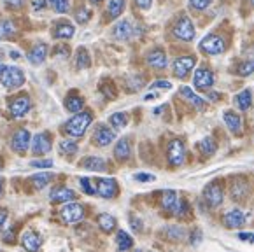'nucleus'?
Returning a JSON list of instances; mask_svg holds the SVG:
<instances>
[{
  "instance_id": "nucleus-60",
  "label": "nucleus",
  "mask_w": 254,
  "mask_h": 252,
  "mask_svg": "<svg viewBox=\"0 0 254 252\" xmlns=\"http://www.w3.org/2000/svg\"><path fill=\"white\" fill-rule=\"evenodd\" d=\"M91 4H100V2H104V0H90Z\"/></svg>"
},
{
  "instance_id": "nucleus-24",
  "label": "nucleus",
  "mask_w": 254,
  "mask_h": 252,
  "mask_svg": "<svg viewBox=\"0 0 254 252\" xmlns=\"http://www.w3.org/2000/svg\"><path fill=\"white\" fill-rule=\"evenodd\" d=\"M81 167L86 168V170L91 172H104L107 168V163H105L102 158H97V156H90V158H84L81 161Z\"/></svg>"
},
{
  "instance_id": "nucleus-31",
  "label": "nucleus",
  "mask_w": 254,
  "mask_h": 252,
  "mask_svg": "<svg viewBox=\"0 0 254 252\" xmlns=\"http://www.w3.org/2000/svg\"><path fill=\"white\" fill-rule=\"evenodd\" d=\"M246 191H247V184L242 179H237V181H233V184L230 186V193H232L233 200H242Z\"/></svg>"
},
{
  "instance_id": "nucleus-12",
  "label": "nucleus",
  "mask_w": 254,
  "mask_h": 252,
  "mask_svg": "<svg viewBox=\"0 0 254 252\" xmlns=\"http://www.w3.org/2000/svg\"><path fill=\"white\" fill-rule=\"evenodd\" d=\"M193 84L196 86L198 89H202V91H203V89H209L210 86L214 84V74L205 67L196 68V72H194V77H193Z\"/></svg>"
},
{
  "instance_id": "nucleus-15",
  "label": "nucleus",
  "mask_w": 254,
  "mask_h": 252,
  "mask_svg": "<svg viewBox=\"0 0 254 252\" xmlns=\"http://www.w3.org/2000/svg\"><path fill=\"white\" fill-rule=\"evenodd\" d=\"M21 245L26 252H39L42 245V238L35 231H25L21 235Z\"/></svg>"
},
{
  "instance_id": "nucleus-46",
  "label": "nucleus",
  "mask_w": 254,
  "mask_h": 252,
  "mask_svg": "<svg viewBox=\"0 0 254 252\" xmlns=\"http://www.w3.org/2000/svg\"><path fill=\"white\" fill-rule=\"evenodd\" d=\"M30 165L34 168H39V170H41V168H51L53 167V161L51 160H34Z\"/></svg>"
},
{
  "instance_id": "nucleus-40",
  "label": "nucleus",
  "mask_w": 254,
  "mask_h": 252,
  "mask_svg": "<svg viewBox=\"0 0 254 252\" xmlns=\"http://www.w3.org/2000/svg\"><path fill=\"white\" fill-rule=\"evenodd\" d=\"M165 233H168V238H172V240H183L184 237V230L179 226H170L165 230Z\"/></svg>"
},
{
  "instance_id": "nucleus-23",
  "label": "nucleus",
  "mask_w": 254,
  "mask_h": 252,
  "mask_svg": "<svg viewBox=\"0 0 254 252\" xmlns=\"http://www.w3.org/2000/svg\"><path fill=\"white\" fill-rule=\"evenodd\" d=\"M179 91H181V95H183L186 100H190L196 109H200V111H202V109H205V105H207L205 100H203L202 97H198V95H196V93H194L191 88H188V86H181Z\"/></svg>"
},
{
  "instance_id": "nucleus-32",
  "label": "nucleus",
  "mask_w": 254,
  "mask_h": 252,
  "mask_svg": "<svg viewBox=\"0 0 254 252\" xmlns=\"http://www.w3.org/2000/svg\"><path fill=\"white\" fill-rule=\"evenodd\" d=\"M125 5H127V0H111V2H109V7H107L109 18L116 19L118 16L123 14Z\"/></svg>"
},
{
  "instance_id": "nucleus-5",
  "label": "nucleus",
  "mask_w": 254,
  "mask_h": 252,
  "mask_svg": "<svg viewBox=\"0 0 254 252\" xmlns=\"http://www.w3.org/2000/svg\"><path fill=\"white\" fill-rule=\"evenodd\" d=\"M224 49H226V44H224V41L219 37V35H207V37L202 39V42H200V51L207 53V55H221V53H224Z\"/></svg>"
},
{
  "instance_id": "nucleus-38",
  "label": "nucleus",
  "mask_w": 254,
  "mask_h": 252,
  "mask_svg": "<svg viewBox=\"0 0 254 252\" xmlns=\"http://www.w3.org/2000/svg\"><path fill=\"white\" fill-rule=\"evenodd\" d=\"M49 4H51V7L55 9L56 12H60V14L67 12V11H68V7H70V4H68V0H49Z\"/></svg>"
},
{
  "instance_id": "nucleus-4",
  "label": "nucleus",
  "mask_w": 254,
  "mask_h": 252,
  "mask_svg": "<svg viewBox=\"0 0 254 252\" xmlns=\"http://www.w3.org/2000/svg\"><path fill=\"white\" fill-rule=\"evenodd\" d=\"M60 217L64 219V223H68V224H75L79 221H82L84 217V207L81 203H65L60 210Z\"/></svg>"
},
{
  "instance_id": "nucleus-56",
  "label": "nucleus",
  "mask_w": 254,
  "mask_h": 252,
  "mask_svg": "<svg viewBox=\"0 0 254 252\" xmlns=\"http://www.w3.org/2000/svg\"><path fill=\"white\" fill-rule=\"evenodd\" d=\"M209 98H210V100H212V102H217V100H219V93H209Z\"/></svg>"
},
{
  "instance_id": "nucleus-7",
  "label": "nucleus",
  "mask_w": 254,
  "mask_h": 252,
  "mask_svg": "<svg viewBox=\"0 0 254 252\" xmlns=\"http://www.w3.org/2000/svg\"><path fill=\"white\" fill-rule=\"evenodd\" d=\"M32 107V102H30V97L21 93L18 95L16 98H12V102L9 104V112H11L12 118H23L26 112L30 111Z\"/></svg>"
},
{
  "instance_id": "nucleus-30",
  "label": "nucleus",
  "mask_w": 254,
  "mask_h": 252,
  "mask_svg": "<svg viewBox=\"0 0 254 252\" xmlns=\"http://www.w3.org/2000/svg\"><path fill=\"white\" fill-rule=\"evenodd\" d=\"M223 119H224V123H226V126H228L232 131H239L240 130V125H242V121H240V116L235 114L233 111H226V112H224Z\"/></svg>"
},
{
  "instance_id": "nucleus-36",
  "label": "nucleus",
  "mask_w": 254,
  "mask_h": 252,
  "mask_svg": "<svg viewBox=\"0 0 254 252\" xmlns=\"http://www.w3.org/2000/svg\"><path fill=\"white\" fill-rule=\"evenodd\" d=\"M51 179H53L51 174H37V175H32L30 181L37 189H42L44 186H48L51 182Z\"/></svg>"
},
{
  "instance_id": "nucleus-10",
  "label": "nucleus",
  "mask_w": 254,
  "mask_h": 252,
  "mask_svg": "<svg viewBox=\"0 0 254 252\" xmlns=\"http://www.w3.org/2000/svg\"><path fill=\"white\" fill-rule=\"evenodd\" d=\"M32 144V135L28 130H25V128H21V130H18L14 135H12L11 138V145L12 149H14L18 154H23V152L28 149V145Z\"/></svg>"
},
{
  "instance_id": "nucleus-62",
  "label": "nucleus",
  "mask_w": 254,
  "mask_h": 252,
  "mask_svg": "<svg viewBox=\"0 0 254 252\" xmlns=\"http://www.w3.org/2000/svg\"><path fill=\"white\" fill-rule=\"evenodd\" d=\"M4 168V161H2V158H0V170Z\"/></svg>"
},
{
  "instance_id": "nucleus-61",
  "label": "nucleus",
  "mask_w": 254,
  "mask_h": 252,
  "mask_svg": "<svg viewBox=\"0 0 254 252\" xmlns=\"http://www.w3.org/2000/svg\"><path fill=\"white\" fill-rule=\"evenodd\" d=\"M4 68H5V67H4V65H2V63H0V75H2V72H4Z\"/></svg>"
},
{
  "instance_id": "nucleus-20",
  "label": "nucleus",
  "mask_w": 254,
  "mask_h": 252,
  "mask_svg": "<svg viewBox=\"0 0 254 252\" xmlns=\"http://www.w3.org/2000/svg\"><path fill=\"white\" fill-rule=\"evenodd\" d=\"M161 207H163L165 210H170L176 214L177 207H179V198H177L176 191H172V189L163 191V194H161Z\"/></svg>"
},
{
  "instance_id": "nucleus-2",
  "label": "nucleus",
  "mask_w": 254,
  "mask_h": 252,
  "mask_svg": "<svg viewBox=\"0 0 254 252\" xmlns=\"http://www.w3.org/2000/svg\"><path fill=\"white\" fill-rule=\"evenodd\" d=\"M0 81L7 89H16L25 82V74L18 67H5L0 75Z\"/></svg>"
},
{
  "instance_id": "nucleus-6",
  "label": "nucleus",
  "mask_w": 254,
  "mask_h": 252,
  "mask_svg": "<svg viewBox=\"0 0 254 252\" xmlns=\"http://www.w3.org/2000/svg\"><path fill=\"white\" fill-rule=\"evenodd\" d=\"M167 156H168V163L172 165V167H181L184 163V158H186V149H184L183 140L176 138V140L170 142L168 144Z\"/></svg>"
},
{
  "instance_id": "nucleus-57",
  "label": "nucleus",
  "mask_w": 254,
  "mask_h": 252,
  "mask_svg": "<svg viewBox=\"0 0 254 252\" xmlns=\"http://www.w3.org/2000/svg\"><path fill=\"white\" fill-rule=\"evenodd\" d=\"M153 98H156V95H154V93H149V95L144 97V100H153Z\"/></svg>"
},
{
  "instance_id": "nucleus-33",
  "label": "nucleus",
  "mask_w": 254,
  "mask_h": 252,
  "mask_svg": "<svg viewBox=\"0 0 254 252\" xmlns=\"http://www.w3.org/2000/svg\"><path fill=\"white\" fill-rule=\"evenodd\" d=\"M109 123H111V126L114 130H123L125 126L128 125V116L125 112H116V114H112L109 118Z\"/></svg>"
},
{
  "instance_id": "nucleus-3",
  "label": "nucleus",
  "mask_w": 254,
  "mask_h": 252,
  "mask_svg": "<svg viewBox=\"0 0 254 252\" xmlns=\"http://www.w3.org/2000/svg\"><path fill=\"white\" fill-rule=\"evenodd\" d=\"M174 35L184 42H191L194 39V26L188 16H181L174 25Z\"/></svg>"
},
{
  "instance_id": "nucleus-25",
  "label": "nucleus",
  "mask_w": 254,
  "mask_h": 252,
  "mask_svg": "<svg viewBox=\"0 0 254 252\" xmlns=\"http://www.w3.org/2000/svg\"><path fill=\"white\" fill-rule=\"evenodd\" d=\"M235 105L240 111H249L251 105H253V93L251 89H244L235 97Z\"/></svg>"
},
{
  "instance_id": "nucleus-47",
  "label": "nucleus",
  "mask_w": 254,
  "mask_h": 252,
  "mask_svg": "<svg viewBox=\"0 0 254 252\" xmlns=\"http://www.w3.org/2000/svg\"><path fill=\"white\" fill-rule=\"evenodd\" d=\"M237 238H239L240 242H247V244H254V233H251V231H240V233L237 235Z\"/></svg>"
},
{
  "instance_id": "nucleus-18",
  "label": "nucleus",
  "mask_w": 254,
  "mask_h": 252,
  "mask_svg": "<svg viewBox=\"0 0 254 252\" xmlns=\"http://www.w3.org/2000/svg\"><path fill=\"white\" fill-rule=\"evenodd\" d=\"M112 35L118 41H128V39L133 35V26L128 19H123V21H118V25L112 28Z\"/></svg>"
},
{
  "instance_id": "nucleus-27",
  "label": "nucleus",
  "mask_w": 254,
  "mask_h": 252,
  "mask_svg": "<svg viewBox=\"0 0 254 252\" xmlns=\"http://www.w3.org/2000/svg\"><path fill=\"white\" fill-rule=\"evenodd\" d=\"M97 221H98V226H100V230L104 231V233H111V231L116 230V219L112 217V215L100 214L97 217Z\"/></svg>"
},
{
  "instance_id": "nucleus-28",
  "label": "nucleus",
  "mask_w": 254,
  "mask_h": 252,
  "mask_svg": "<svg viewBox=\"0 0 254 252\" xmlns=\"http://www.w3.org/2000/svg\"><path fill=\"white\" fill-rule=\"evenodd\" d=\"M116 244H118V249H120L121 252H127L133 247V238H131L127 231L120 230L116 235Z\"/></svg>"
},
{
  "instance_id": "nucleus-35",
  "label": "nucleus",
  "mask_w": 254,
  "mask_h": 252,
  "mask_svg": "<svg viewBox=\"0 0 254 252\" xmlns=\"http://www.w3.org/2000/svg\"><path fill=\"white\" fill-rule=\"evenodd\" d=\"M198 147L205 156H212L214 152H216V142H214L212 137H205V138H202V140H200Z\"/></svg>"
},
{
  "instance_id": "nucleus-8",
  "label": "nucleus",
  "mask_w": 254,
  "mask_h": 252,
  "mask_svg": "<svg viewBox=\"0 0 254 252\" xmlns=\"http://www.w3.org/2000/svg\"><path fill=\"white\" fill-rule=\"evenodd\" d=\"M98 196L105 198V200H111L118 194V182L114 179H98L97 188H95Z\"/></svg>"
},
{
  "instance_id": "nucleus-52",
  "label": "nucleus",
  "mask_w": 254,
  "mask_h": 252,
  "mask_svg": "<svg viewBox=\"0 0 254 252\" xmlns=\"http://www.w3.org/2000/svg\"><path fill=\"white\" fill-rule=\"evenodd\" d=\"M135 4L140 9H144V11H147L151 7V4H153V0H135Z\"/></svg>"
},
{
  "instance_id": "nucleus-22",
  "label": "nucleus",
  "mask_w": 254,
  "mask_h": 252,
  "mask_svg": "<svg viewBox=\"0 0 254 252\" xmlns=\"http://www.w3.org/2000/svg\"><path fill=\"white\" fill-rule=\"evenodd\" d=\"M131 154V145L128 138H121L118 140L116 147H114V156H116L118 161H127Z\"/></svg>"
},
{
  "instance_id": "nucleus-1",
  "label": "nucleus",
  "mask_w": 254,
  "mask_h": 252,
  "mask_svg": "<svg viewBox=\"0 0 254 252\" xmlns=\"http://www.w3.org/2000/svg\"><path fill=\"white\" fill-rule=\"evenodd\" d=\"M93 121V116L91 112H77L74 118H70L65 125V133L70 135L74 138H79L86 133L88 126Z\"/></svg>"
},
{
  "instance_id": "nucleus-58",
  "label": "nucleus",
  "mask_w": 254,
  "mask_h": 252,
  "mask_svg": "<svg viewBox=\"0 0 254 252\" xmlns=\"http://www.w3.org/2000/svg\"><path fill=\"white\" fill-rule=\"evenodd\" d=\"M11 56H12V58H14V60H18V58H19L18 51H12V53H11Z\"/></svg>"
},
{
  "instance_id": "nucleus-34",
  "label": "nucleus",
  "mask_w": 254,
  "mask_h": 252,
  "mask_svg": "<svg viewBox=\"0 0 254 252\" xmlns=\"http://www.w3.org/2000/svg\"><path fill=\"white\" fill-rule=\"evenodd\" d=\"M90 65H91L90 53H88L84 48H79L77 55H75V67L77 68H88Z\"/></svg>"
},
{
  "instance_id": "nucleus-41",
  "label": "nucleus",
  "mask_w": 254,
  "mask_h": 252,
  "mask_svg": "<svg viewBox=\"0 0 254 252\" xmlns=\"http://www.w3.org/2000/svg\"><path fill=\"white\" fill-rule=\"evenodd\" d=\"M79 184H81L82 191H84L86 194H97V191H95V188L91 186V182H90V179H88V177L79 179Z\"/></svg>"
},
{
  "instance_id": "nucleus-48",
  "label": "nucleus",
  "mask_w": 254,
  "mask_h": 252,
  "mask_svg": "<svg viewBox=\"0 0 254 252\" xmlns=\"http://www.w3.org/2000/svg\"><path fill=\"white\" fill-rule=\"evenodd\" d=\"M172 88V84L168 81H156L151 84V89H170Z\"/></svg>"
},
{
  "instance_id": "nucleus-13",
  "label": "nucleus",
  "mask_w": 254,
  "mask_h": 252,
  "mask_svg": "<svg viewBox=\"0 0 254 252\" xmlns=\"http://www.w3.org/2000/svg\"><path fill=\"white\" fill-rule=\"evenodd\" d=\"M114 138H116L114 131L105 125H98L93 133V140L97 142V145H100V147H105V145H109L111 142H114Z\"/></svg>"
},
{
  "instance_id": "nucleus-14",
  "label": "nucleus",
  "mask_w": 254,
  "mask_h": 252,
  "mask_svg": "<svg viewBox=\"0 0 254 252\" xmlns=\"http://www.w3.org/2000/svg\"><path fill=\"white\" fill-rule=\"evenodd\" d=\"M203 198L207 200V203L210 207H217V205L223 203V189H221L219 184H209L203 191Z\"/></svg>"
},
{
  "instance_id": "nucleus-26",
  "label": "nucleus",
  "mask_w": 254,
  "mask_h": 252,
  "mask_svg": "<svg viewBox=\"0 0 254 252\" xmlns=\"http://www.w3.org/2000/svg\"><path fill=\"white\" fill-rule=\"evenodd\" d=\"M56 39H70L74 35V26L67 21H62L55 26V32H53Z\"/></svg>"
},
{
  "instance_id": "nucleus-17",
  "label": "nucleus",
  "mask_w": 254,
  "mask_h": 252,
  "mask_svg": "<svg viewBox=\"0 0 254 252\" xmlns=\"http://www.w3.org/2000/svg\"><path fill=\"white\" fill-rule=\"evenodd\" d=\"M244 223H246V215L242 214L240 210H230L224 214L223 217V224L226 228H230V230H237V228L244 226Z\"/></svg>"
},
{
  "instance_id": "nucleus-43",
  "label": "nucleus",
  "mask_w": 254,
  "mask_h": 252,
  "mask_svg": "<svg viewBox=\"0 0 254 252\" xmlns=\"http://www.w3.org/2000/svg\"><path fill=\"white\" fill-rule=\"evenodd\" d=\"M212 0H190V5L194 9V11H205L210 5Z\"/></svg>"
},
{
  "instance_id": "nucleus-63",
  "label": "nucleus",
  "mask_w": 254,
  "mask_h": 252,
  "mask_svg": "<svg viewBox=\"0 0 254 252\" xmlns=\"http://www.w3.org/2000/svg\"><path fill=\"white\" fill-rule=\"evenodd\" d=\"M249 2H251V4H253V5H254V0H249Z\"/></svg>"
},
{
  "instance_id": "nucleus-37",
  "label": "nucleus",
  "mask_w": 254,
  "mask_h": 252,
  "mask_svg": "<svg viewBox=\"0 0 254 252\" xmlns=\"http://www.w3.org/2000/svg\"><path fill=\"white\" fill-rule=\"evenodd\" d=\"M16 34V26L12 21H0V35L2 39H11Z\"/></svg>"
},
{
  "instance_id": "nucleus-53",
  "label": "nucleus",
  "mask_w": 254,
  "mask_h": 252,
  "mask_svg": "<svg viewBox=\"0 0 254 252\" xmlns=\"http://www.w3.org/2000/svg\"><path fill=\"white\" fill-rule=\"evenodd\" d=\"M102 91H104L105 93V95H107V97H114V95H116V93H114V89H112V86L111 84H109V88H107V86H102Z\"/></svg>"
},
{
  "instance_id": "nucleus-49",
  "label": "nucleus",
  "mask_w": 254,
  "mask_h": 252,
  "mask_svg": "<svg viewBox=\"0 0 254 252\" xmlns=\"http://www.w3.org/2000/svg\"><path fill=\"white\" fill-rule=\"evenodd\" d=\"M130 226H131V230L133 231H140L142 230V221L138 217H131L130 219Z\"/></svg>"
},
{
  "instance_id": "nucleus-55",
  "label": "nucleus",
  "mask_w": 254,
  "mask_h": 252,
  "mask_svg": "<svg viewBox=\"0 0 254 252\" xmlns=\"http://www.w3.org/2000/svg\"><path fill=\"white\" fill-rule=\"evenodd\" d=\"M4 242L5 244H9V242H14V230H11V231H7V233H5V237H4Z\"/></svg>"
},
{
  "instance_id": "nucleus-9",
  "label": "nucleus",
  "mask_w": 254,
  "mask_h": 252,
  "mask_svg": "<svg viewBox=\"0 0 254 252\" xmlns=\"http://www.w3.org/2000/svg\"><path fill=\"white\" fill-rule=\"evenodd\" d=\"M194 63H196V58L194 56H181L174 62V75L179 79H184L191 70H193Z\"/></svg>"
},
{
  "instance_id": "nucleus-21",
  "label": "nucleus",
  "mask_w": 254,
  "mask_h": 252,
  "mask_svg": "<svg viewBox=\"0 0 254 252\" xmlns=\"http://www.w3.org/2000/svg\"><path fill=\"white\" fill-rule=\"evenodd\" d=\"M147 63H149L153 68L161 70V68L167 67V55H165V51H161V49H153V51L147 55Z\"/></svg>"
},
{
  "instance_id": "nucleus-44",
  "label": "nucleus",
  "mask_w": 254,
  "mask_h": 252,
  "mask_svg": "<svg viewBox=\"0 0 254 252\" xmlns=\"http://www.w3.org/2000/svg\"><path fill=\"white\" fill-rule=\"evenodd\" d=\"M90 18H91V12L88 11V9H81V11H77V14H75V21L81 23V25L90 21Z\"/></svg>"
},
{
  "instance_id": "nucleus-11",
  "label": "nucleus",
  "mask_w": 254,
  "mask_h": 252,
  "mask_svg": "<svg viewBox=\"0 0 254 252\" xmlns=\"http://www.w3.org/2000/svg\"><path fill=\"white\" fill-rule=\"evenodd\" d=\"M30 145H32V152H34V154H46V152L51 151V145H53L51 135H49L48 131L37 133L32 138Z\"/></svg>"
},
{
  "instance_id": "nucleus-51",
  "label": "nucleus",
  "mask_w": 254,
  "mask_h": 252,
  "mask_svg": "<svg viewBox=\"0 0 254 252\" xmlns=\"http://www.w3.org/2000/svg\"><path fill=\"white\" fill-rule=\"evenodd\" d=\"M7 217H9L7 208H0V230L5 226V223H7Z\"/></svg>"
},
{
  "instance_id": "nucleus-19",
  "label": "nucleus",
  "mask_w": 254,
  "mask_h": 252,
  "mask_svg": "<svg viewBox=\"0 0 254 252\" xmlns=\"http://www.w3.org/2000/svg\"><path fill=\"white\" fill-rule=\"evenodd\" d=\"M46 56H48V46H46L44 42H39V44H35L34 48L30 49V53H28V62H30L32 65H41L46 60Z\"/></svg>"
},
{
  "instance_id": "nucleus-45",
  "label": "nucleus",
  "mask_w": 254,
  "mask_h": 252,
  "mask_svg": "<svg viewBox=\"0 0 254 252\" xmlns=\"http://www.w3.org/2000/svg\"><path fill=\"white\" fill-rule=\"evenodd\" d=\"M133 179L138 182H154L156 181V175H153V174H135Z\"/></svg>"
},
{
  "instance_id": "nucleus-42",
  "label": "nucleus",
  "mask_w": 254,
  "mask_h": 252,
  "mask_svg": "<svg viewBox=\"0 0 254 252\" xmlns=\"http://www.w3.org/2000/svg\"><path fill=\"white\" fill-rule=\"evenodd\" d=\"M254 72V60H249V62H244L239 67V74L240 75H251Z\"/></svg>"
},
{
  "instance_id": "nucleus-16",
  "label": "nucleus",
  "mask_w": 254,
  "mask_h": 252,
  "mask_svg": "<svg viewBox=\"0 0 254 252\" xmlns=\"http://www.w3.org/2000/svg\"><path fill=\"white\" fill-rule=\"evenodd\" d=\"M74 198H75L74 191L68 188H64V186L55 188L51 191V194H49V200H51L53 203H70Z\"/></svg>"
},
{
  "instance_id": "nucleus-50",
  "label": "nucleus",
  "mask_w": 254,
  "mask_h": 252,
  "mask_svg": "<svg viewBox=\"0 0 254 252\" xmlns=\"http://www.w3.org/2000/svg\"><path fill=\"white\" fill-rule=\"evenodd\" d=\"M4 4L7 5V7H11V9H18V7H21V5L25 4V0H4Z\"/></svg>"
},
{
  "instance_id": "nucleus-64",
  "label": "nucleus",
  "mask_w": 254,
  "mask_h": 252,
  "mask_svg": "<svg viewBox=\"0 0 254 252\" xmlns=\"http://www.w3.org/2000/svg\"><path fill=\"white\" fill-rule=\"evenodd\" d=\"M0 41H2V35H0Z\"/></svg>"
},
{
  "instance_id": "nucleus-29",
  "label": "nucleus",
  "mask_w": 254,
  "mask_h": 252,
  "mask_svg": "<svg viewBox=\"0 0 254 252\" xmlns=\"http://www.w3.org/2000/svg\"><path fill=\"white\" fill-rule=\"evenodd\" d=\"M82 105H84V100H82L79 95H75V93H70L67 97V100H65V107H67V111H70V112H81V109H82Z\"/></svg>"
},
{
  "instance_id": "nucleus-54",
  "label": "nucleus",
  "mask_w": 254,
  "mask_h": 252,
  "mask_svg": "<svg viewBox=\"0 0 254 252\" xmlns=\"http://www.w3.org/2000/svg\"><path fill=\"white\" fill-rule=\"evenodd\" d=\"M200 238H202V233H200V231L196 230V231H194V233H193V237H191V244L196 245V244H198V242H200Z\"/></svg>"
},
{
  "instance_id": "nucleus-39",
  "label": "nucleus",
  "mask_w": 254,
  "mask_h": 252,
  "mask_svg": "<svg viewBox=\"0 0 254 252\" xmlns=\"http://www.w3.org/2000/svg\"><path fill=\"white\" fill-rule=\"evenodd\" d=\"M77 144H75L74 140H62L60 142V151L64 152V154H74V152H77Z\"/></svg>"
},
{
  "instance_id": "nucleus-59",
  "label": "nucleus",
  "mask_w": 254,
  "mask_h": 252,
  "mask_svg": "<svg viewBox=\"0 0 254 252\" xmlns=\"http://www.w3.org/2000/svg\"><path fill=\"white\" fill-rule=\"evenodd\" d=\"M2 191H4V182H2V179H0V196H2Z\"/></svg>"
}]
</instances>
